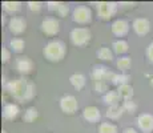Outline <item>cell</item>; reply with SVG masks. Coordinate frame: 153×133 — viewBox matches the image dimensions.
Returning a JSON list of instances; mask_svg holds the SVG:
<instances>
[{"instance_id":"35","label":"cell","mask_w":153,"mask_h":133,"mask_svg":"<svg viewBox=\"0 0 153 133\" xmlns=\"http://www.w3.org/2000/svg\"><path fill=\"white\" fill-rule=\"evenodd\" d=\"M119 7L121 8V10H133L134 7H136V3H129V1H121L119 3Z\"/></svg>"},{"instance_id":"29","label":"cell","mask_w":153,"mask_h":133,"mask_svg":"<svg viewBox=\"0 0 153 133\" xmlns=\"http://www.w3.org/2000/svg\"><path fill=\"white\" fill-rule=\"evenodd\" d=\"M123 108H124L125 113H129V114H134L139 109V105L133 101V100H128V101H124L123 103Z\"/></svg>"},{"instance_id":"28","label":"cell","mask_w":153,"mask_h":133,"mask_svg":"<svg viewBox=\"0 0 153 133\" xmlns=\"http://www.w3.org/2000/svg\"><path fill=\"white\" fill-rule=\"evenodd\" d=\"M108 87H109V85L105 81H93V89H95V92L99 94H102V96L109 91Z\"/></svg>"},{"instance_id":"22","label":"cell","mask_w":153,"mask_h":133,"mask_svg":"<svg viewBox=\"0 0 153 133\" xmlns=\"http://www.w3.org/2000/svg\"><path fill=\"white\" fill-rule=\"evenodd\" d=\"M10 49L15 53H23L25 49V41L22 37H12L10 40Z\"/></svg>"},{"instance_id":"5","label":"cell","mask_w":153,"mask_h":133,"mask_svg":"<svg viewBox=\"0 0 153 133\" xmlns=\"http://www.w3.org/2000/svg\"><path fill=\"white\" fill-rule=\"evenodd\" d=\"M93 19V12L88 5H76L72 11V20L80 25L89 24Z\"/></svg>"},{"instance_id":"3","label":"cell","mask_w":153,"mask_h":133,"mask_svg":"<svg viewBox=\"0 0 153 133\" xmlns=\"http://www.w3.org/2000/svg\"><path fill=\"white\" fill-rule=\"evenodd\" d=\"M69 40L77 48H84L92 40V32L88 27H76L69 32Z\"/></svg>"},{"instance_id":"21","label":"cell","mask_w":153,"mask_h":133,"mask_svg":"<svg viewBox=\"0 0 153 133\" xmlns=\"http://www.w3.org/2000/svg\"><path fill=\"white\" fill-rule=\"evenodd\" d=\"M22 3L20 1H3L1 3V8L5 13L8 15H13L17 13L20 10H22Z\"/></svg>"},{"instance_id":"25","label":"cell","mask_w":153,"mask_h":133,"mask_svg":"<svg viewBox=\"0 0 153 133\" xmlns=\"http://www.w3.org/2000/svg\"><path fill=\"white\" fill-rule=\"evenodd\" d=\"M37 117H39V111H37V108H35V106L27 108L24 111V114H23V120L28 124L35 123V121L37 120Z\"/></svg>"},{"instance_id":"7","label":"cell","mask_w":153,"mask_h":133,"mask_svg":"<svg viewBox=\"0 0 153 133\" xmlns=\"http://www.w3.org/2000/svg\"><path fill=\"white\" fill-rule=\"evenodd\" d=\"M59 105H60V109L64 114H68V116H72L77 112L79 109V101L73 94H65L60 99L59 101Z\"/></svg>"},{"instance_id":"37","label":"cell","mask_w":153,"mask_h":133,"mask_svg":"<svg viewBox=\"0 0 153 133\" xmlns=\"http://www.w3.org/2000/svg\"><path fill=\"white\" fill-rule=\"evenodd\" d=\"M149 84H151V87H153V79H151V82H149Z\"/></svg>"},{"instance_id":"13","label":"cell","mask_w":153,"mask_h":133,"mask_svg":"<svg viewBox=\"0 0 153 133\" xmlns=\"http://www.w3.org/2000/svg\"><path fill=\"white\" fill-rule=\"evenodd\" d=\"M137 128L143 133L153 132V114L151 113H140L137 116Z\"/></svg>"},{"instance_id":"18","label":"cell","mask_w":153,"mask_h":133,"mask_svg":"<svg viewBox=\"0 0 153 133\" xmlns=\"http://www.w3.org/2000/svg\"><path fill=\"white\" fill-rule=\"evenodd\" d=\"M102 101L108 106H114V105H120L121 97H120L117 91H108V92L102 96Z\"/></svg>"},{"instance_id":"27","label":"cell","mask_w":153,"mask_h":133,"mask_svg":"<svg viewBox=\"0 0 153 133\" xmlns=\"http://www.w3.org/2000/svg\"><path fill=\"white\" fill-rule=\"evenodd\" d=\"M99 133H119V128L113 123H101L99 125Z\"/></svg>"},{"instance_id":"20","label":"cell","mask_w":153,"mask_h":133,"mask_svg":"<svg viewBox=\"0 0 153 133\" xmlns=\"http://www.w3.org/2000/svg\"><path fill=\"white\" fill-rule=\"evenodd\" d=\"M117 92H119L120 97H121L123 101H128V100L133 99V94H134V89L131 84H125V85H120L117 87Z\"/></svg>"},{"instance_id":"30","label":"cell","mask_w":153,"mask_h":133,"mask_svg":"<svg viewBox=\"0 0 153 133\" xmlns=\"http://www.w3.org/2000/svg\"><path fill=\"white\" fill-rule=\"evenodd\" d=\"M27 7H28L29 11H32V12H39V11L43 8V3L42 1H28Z\"/></svg>"},{"instance_id":"23","label":"cell","mask_w":153,"mask_h":133,"mask_svg":"<svg viewBox=\"0 0 153 133\" xmlns=\"http://www.w3.org/2000/svg\"><path fill=\"white\" fill-rule=\"evenodd\" d=\"M96 56H97V59L102 61H112L114 59V53L112 51V48L109 47H100L97 49V52H96Z\"/></svg>"},{"instance_id":"14","label":"cell","mask_w":153,"mask_h":133,"mask_svg":"<svg viewBox=\"0 0 153 133\" xmlns=\"http://www.w3.org/2000/svg\"><path fill=\"white\" fill-rule=\"evenodd\" d=\"M83 119L87 121V123L96 124L101 120V112H100V109L95 105L85 106L83 109Z\"/></svg>"},{"instance_id":"26","label":"cell","mask_w":153,"mask_h":133,"mask_svg":"<svg viewBox=\"0 0 153 133\" xmlns=\"http://www.w3.org/2000/svg\"><path fill=\"white\" fill-rule=\"evenodd\" d=\"M131 80H132V77L128 75V73H116V75H114V77H113V80H112V84L120 87V85L129 84V82H131Z\"/></svg>"},{"instance_id":"36","label":"cell","mask_w":153,"mask_h":133,"mask_svg":"<svg viewBox=\"0 0 153 133\" xmlns=\"http://www.w3.org/2000/svg\"><path fill=\"white\" fill-rule=\"evenodd\" d=\"M123 133H139V132H137L134 128H131V126H129V128H125L124 131H123Z\"/></svg>"},{"instance_id":"6","label":"cell","mask_w":153,"mask_h":133,"mask_svg":"<svg viewBox=\"0 0 153 133\" xmlns=\"http://www.w3.org/2000/svg\"><path fill=\"white\" fill-rule=\"evenodd\" d=\"M116 73L112 72L109 68H107L105 65H96L93 67V69L91 71V77L93 81H105L108 84H112V80H113Z\"/></svg>"},{"instance_id":"12","label":"cell","mask_w":153,"mask_h":133,"mask_svg":"<svg viewBox=\"0 0 153 133\" xmlns=\"http://www.w3.org/2000/svg\"><path fill=\"white\" fill-rule=\"evenodd\" d=\"M132 29L139 36H146L152 29V23L146 17H136L132 23Z\"/></svg>"},{"instance_id":"11","label":"cell","mask_w":153,"mask_h":133,"mask_svg":"<svg viewBox=\"0 0 153 133\" xmlns=\"http://www.w3.org/2000/svg\"><path fill=\"white\" fill-rule=\"evenodd\" d=\"M129 29H131V24L125 19H116L111 24V32L119 39L125 37L129 33Z\"/></svg>"},{"instance_id":"10","label":"cell","mask_w":153,"mask_h":133,"mask_svg":"<svg viewBox=\"0 0 153 133\" xmlns=\"http://www.w3.org/2000/svg\"><path fill=\"white\" fill-rule=\"evenodd\" d=\"M15 67H16V71L22 76H28L33 72L35 63L28 56H19L16 59V61H15Z\"/></svg>"},{"instance_id":"1","label":"cell","mask_w":153,"mask_h":133,"mask_svg":"<svg viewBox=\"0 0 153 133\" xmlns=\"http://www.w3.org/2000/svg\"><path fill=\"white\" fill-rule=\"evenodd\" d=\"M5 92L19 103H29L36 96V85L25 76L11 80L5 84Z\"/></svg>"},{"instance_id":"9","label":"cell","mask_w":153,"mask_h":133,"mask_svg":"<svg viewBox=\"0 0 153 133\" xmlns=\"http://www.w3.org/2000/svg\"><path fill=\"white\" fill-rule=\"evenodd\" d=\"M8 29L10 32L15 36H19V35H23L25 31H27V20L23 16H12L7 23Z\"/></svg>"},{"instance_id":"33","label":"cell","mask_w":153,"mask_h":133,"mask_svg":"<svg viewBox=\"0 0 153 133\" xmlns=\"http://www.w3.org/2000/svg\"><path fill=\"white\" fill-rule=\"evenodd\" d=\"M61 3L63 1H48L47 3V10L48 11H51V12H57V10H59V7L61 5Z\"/></svg>"},{"instance_id":"34","label":"cell","mask_w":153,"mask_h":133,"mask_svg":"<svg viewBox=\"0 0 153 133\" xmlns=\"http://www.w3.org/2000/svg\"><path fill=\"white\" fill-rule=\"evenodd\" d=\"M145 55H146V59L149 60V63L153 64V41L146 47V51H145Z\"/></svg>"},{"instance_id":"8","label":"cell","mask_w":153,"mask_h":133,"mask_svg":"<svg viewBox=\"0 0 153 133\" xmlns=\"http://www.w3.org/2000/svg\"><path fill=\"white\" fill-rule=\"evenodd\" d=\"M40 29L45 36L53 37L60 32V22L56 17H45L40 24Z\"/></svg>"},{"instance_id":"17","label":"cell","mask_w":153,"mask_h":133,"mask_svg":"<svg viewBox=\"0 0 153 133\" xmlns=\"http://www.w3.org/2000/svg\"><path fill=\"white\" fill-rule=\"evenodd\" d=\"M69 82L76 91H81L87 84V77L83 73H73L69 77Z\"/></svg>"},{"instance_id":"32","label":"cell","mask_w":153,"mask_h":133,"mask_svg":"<svg viewBox=\"0 0 153 133\" xmlns=\"http://www.w3.org/2000/svg\"><path fill=\"white\" fill-rule=\"evenodd\" d=\"M11 60V49H8L7 47H3L1 48V63L5 64Z\"/></svg>"},{"instance_id":"38","label":"cell","mask_w":153,"mask_h":133,"mask_svg":"<svg viewBox=\"0 0 153 133\" xmlns=\"http://www.w3.org/2000/svg\"><path fill=\"white\" fill-rule=\"evenodd\" d=\"M1 133H8V132L5 131V129H3V131H1Z\"/></svg>"},{"instance_id":"19","label":"cell","mask_w":153,"mask_h":133,"mask_svg":"<svg viewBox=\"0 0 153 133\" xmlns=\"http://www.w3.org/2000/svg\"><path fill=\"white\" fill-rule=\"evenodd\" d=\"M125 113L123 105H114V106H108L107 112H105V116L109 120H119L123 117V114Z\"/></svg>"},{"instance_id":"15","label":"cell","mask_w":153,"mask_h":133,"mask_svg":"<svg viewBox=\"0 0 153 133\" xmlns=\"http://www.w3.org/2000/svg\"><path fill=\"white\" fill-rule=\"evenodd\" d=\"M20 114V106L16 103H7L3 106V112L1 116L4 120L7 121H13L17 119V116Z\"/></svg>"},{"instance_id":"24","label":"cell","mask_w":153,"mask_h":133,"mask_svg":"<svg viewBox=\"0 0 153 133\" xmlns=\"http://www.w3.org/2000/svg\"><path fill=\"white\" fill-rule=\"evenodd\" d=\"M116 65H117V68L120 69V72L121 73H126L132 67L131 56H121V57H119L117 59V61H116Z\"/></svg>"},{"instance_id":"2","label":"cell","mask_w":153,"mask_h":133,"mask_svg":"<svg viewBox=\"0 0 153 133\" xmlns=\"http://www.w3.org/2000/svg\"><path fill=\"white\" fill-rule=\"evenodd\" d=\"M67 55V45L61 40H49L43 48V56L49 63H60Z\"/></svg>"},{"instance_id":"16","label":"cell","mask_w":153,"mask_h":133,"mask_svg":"<svg viewBox=\"0 0 153 133\" xmlns=\"http://www.w3.org/2000/svg\"><path fill=\"white\" fill-rule=\"evenodd\" d=\"M112 51H113L114 55H117L119 57L121 56H126V53L129 51V43L124 39H119V40H114L111 45Z\"/></svg>"},{"instance_id":"31","label":"cell","mask_w":153,"mask_h":133,"mask_svg":"<svg viewBox=\"0 0 153 133\" xmlns=\"http://www.w3.org/2000/svg\"><path fill=\"white\" fill-rule=\"evenodd\" d=\"M68 13H69V5L67 4V3H61V5L59 7L56 15H57V16H60V17H65Z\"/></svg>"},{"instance_id":"4","label":"cell","mask_w":153,"mask_h":133,"mask_svg":"<svg viewBox=\"0 0 153 133\" xmlns=\"http://www.w3.org/2000/svg\"><path fill=\"white\" fill-rule=\"evenodd\" d=\"M95 5L97 17L102 22H109L111 19H113L120 8L119 3L116 1H99L95 3Z\"/></svg>"}]
</instances>
